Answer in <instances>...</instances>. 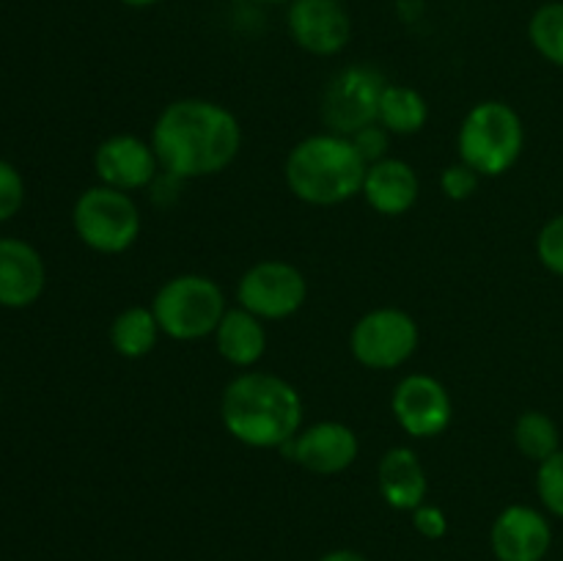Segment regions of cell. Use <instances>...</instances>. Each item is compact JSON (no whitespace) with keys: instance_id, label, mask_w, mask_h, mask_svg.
I'll use <instances>...</instances> for the list:
<instances>
[{"instance_id":"6da1fadb","label":"cell","mask_w":563,"mask_h":561,"mask_svg":"<svg viewBox=\"0 0 563 561\" xmlns=\"http://www.w3.org/2000/svg\"><path fill=\"white\" fill-rule=\"evenodd\" d=\"M159 168L174 179H203L229 168L242 148L240 119L212 99L165 105L152 127Z\"/></svg>"},{"instance_id":"7a4b0ae2","label":"cell","mask_w":563,"mask_h":561,"mask_svg":"<svg viewBox=\"0 0 563 561\" xmlns=\"http://www.w3.org/2000/svg\"><path fill=\"white\" fill-rule=\"evenodd\" d=\"M302 396L289 380L269 372H242L220 396L225 432L247 449H284L302 429Z\"/></svg>"},{"instance_id":"3957f363","label":"cell","mask_w":563,"mask_h":561,"mask_svg":"<svg viewBox=\"0 0 563 561\" xmlns=\"http://www.w3.org/2000/svg\"><path fill=\"white\" fill-rule=\"evenodd\" d=\"M368 163L352 138L335 132L302 138L286 157L284 179L295 198L311 207H335L361 196Z\"/></svg>"},{"instance_id":"277c9868","label":"cell","mask_w":563,"mask_h":561,"mask_svg":"<svg viewBox=\"0 0 563 561\" xmlns=\"http://www.w3.org/2000/svg\"><path fill=\"white\" fill-rule=\"evenodd\" d=\"M460 160L478 176H504L526 148V127L520 113L500 99H484L465 113L456 135Z\"/></svg>"},{"instance_id":"5b68a950","label":"cell","mask_w":563,"mask_h":561,"mask_svg":"<svg viewBox=\"0 0 563 561\" xmlns=\"http://www.w3.org/2000/svg\"><path fill=\"white\" fill-rule=\"evenodd\" d=\"M152 311L163 336L174 341H196L214 336L229 306L218 280L209 275L181 273L159 286Z\"/></svg>"},{"instance_id":"8992f818","label":"cell","mask_w":563,"mask_h":561,"mask_svg":"<svg viewBox=\"0 0 563 561\" xmlns=\"http://www.w3.org/2000/svg\"><path fill=\"white\" fill-rule=\"evenodd\" d=\"M71 223L82 245L97 253H124L141 237V209L130 193L108 185L88 187L71 209Z\"/></svg>"},{"instance_id":"52a82bcc","label":"cell","mask_w":563,"mask_h":561,"mask_svg":"<svg viewBox=\"0 0 563 561\" xmlns=\"http://www.w3.org/2000/svg\"><path fill=\"white\" fill-rule=\"evenodd\" d=\"M418 339V322L405 308L383 306L357 319L350 333V350L361 366L390 372L416 355Z\"/></svg>"},{"instance_id":"ba28073f","label":"cell","mask_w":563,"mask_h":561,"mask_svg":"<svg viewBox=\"0 0 563 561\" xmlns=\"http://www.w3.org/2000/svg\"><path fill=\"white\" fill-rule=\"evenodd\" d=\"M308 280L284 258H264L247 267L236 284V302L264 322L286 319L306 306Z\"/></svg>"},{"instance_id":"9c48e42d","label":"cell","mask_w":563,"mask_h":561,"mask_svg":"<svg viewBox=\"0 0 563 561\" xmlns=\"http://www.w3.org/2000/svg\"><path fill=\"white\" fill-rule=\"evenodd\" d=\"M385 80L372 66H346L328 82L322 97V119L335 135L352 138L377 121Z\"/></svg>"},{"instance_id":"30bf717a","label":"cell","mask_w":563,"mask_h":561,"mask_svg":"<svg viewBox=\"0 0 563 561\" xmlns=\"http://www.w3.org/2000/svg\"><path fill=\"white\" fill-rule=\"evenodd\" d=\"M390 410H394L396 424L410 438L418 440L443 435L449 429L451 416H454L449 388L438 377H432V374H407L396 385Z\"/></svg>"},{"instance_id":"8fae6325","label":"cell","mask_w":563,"mask_h":561,"mask_svg":"<svg viewBox=\"0 0 563 561\" xmlns=\"http://www.w3.org/2000/svg\"><path fill=\"white\" fill-rule=\"evenodd\" d=\"M289 460L306 468L317 476H339L346 468L355 465L361 454V440L355 429L341 421H317L311 427H302L295 440L284 446Z\"/></svg>"},{"instance_id":"7c38bea8","label":"cell","mask_w":563,"mask_h":561,"mask_svg":"<svg viewBox=\"0 0 563 561\" xmlns=\"http://www.w3.org/2000/svg\"><path fill=\"white\" fill-rule=\"evenodd\" d=\"M286 25L297 47L319 58L339 55L352 36V20L339 0H291Z\"/></svg>"},{"instance_id":"4fadbf2b","label":"cell","mask_w":563,"mask_h":561,"mask_svg":"<svg viewBox=\"0 0 563 561\" xmlns=\"http://www.w3.org/2000/svg\"><path fill=\"white\" fill-rule=\"evenodd\" d=\"M93 170H97L99 185H108L113 190L132 193L152 185L157 176L159 163L152 143L143 138L119 132V135L104 138L93 152Z\"/></svg>"},{"instance_id":"5bb4252c","label":"cell","mask_w":563,"mask_h":561,"mask_svg":"<svg viewBox=\"0 0 563 561\" xmlns=\"http://www.w3.org/2000/svg\"><path fill=\"white\" fill-rule=\"evenodd\" d=\"M489 544L498 561H544L553 548V526L544 512L511 504L495 517Z\"/></svg>"},{"instance_id":"9a60e30c","label":"cell","mask_w":563,"mask_h":561,"mask_svg":"<svg viewBox=\"0 0 563 561\" xmlns=\"http://www.w3.org/2000/svg\"><path fill=\"white\" fill-rule=\"evenodd\" d=\"M47 284L44 258L25 240H0V306L27 308L42 297Z\"/></svg>"},{"instance_id":"2e32d148","label":"cell","mask_w":563,"mask_h":561,"mask_svg":"<svg viewBox=\"0 0 563 561\" xmlns=\"http://www.w3.org/2000/svg\"><path fill=\"white\" fill-rule=\"evenodd\" d=\"M418 193H421V182H418L416 168L399 157H385L368 165L361 196L374 212L385 218H399L416 207Z\"/></svg>"},{"instance_id":"e0dca14e","label":"cell","mask_w":563,"mask_h":561,"mask_svg":"<svg viewBox=\"0 0 563 561\" xmlns=\"http://www.w3.org/2000/svg\"><path fill=\"white\" fill-rule=\"evenodd\" d=\"M379 495L396 512H412L427 501L429 479L421 460L410 446H394L379 457Z\"/></svg>"},{"instance_id":"ac0fdd59","label":"cell","mask_w":563,"mask_h":561,"mask_svg":"<svg viewBox=\"0 0 563 561\" xmlns=\"http://www.w3.org/2000/svg\"><path fill=\"white\" fill-rule=\"evenodd\" d=\"M214 346L220 358L236 369H253L267 352V330L264 319L245 311L242 306L229 308L214 330Z\"/></svg>"},{"instance_id":"d6986e66","label":"cell","mask_w":563,"mask_h":561,"mask_svg":"<svg viewBox=\"0 0 563 561\" xmlns=\"http://www.w3.org/2000/svg\"><path fill=\"white\" fill-rule=\"evenodd\" d=\"M429 105L421 91L401 82H388L379 97L377 124H383L390 135H416L427 127Z\"/></svg>"},{"instance_id":"ffe728a7","label":"cell","mask_w":563,"mask_h":561,"mask_svg":"<svg viewBox=\"0 0 563 561\" xmlns=\"http://www.w3.org/2000/svg\"><path fill=\"white\" fill-rule=\"evenodd\" d=\"M159 336H163V330H159L152 306L124 308V311L115 314L113 324H110V344L126 361L146 358L157 346Z\"/></svg>"},{"instance_id":"44dd1931","label":"cell","mask_w":563,"mask_h":561,"mask_svg":"<svg viewBox=\"0 0 563 561\" xmlns=\"http://www.w3.org/2000/svg\"><path fill=\"white\" fill-rule=\"evenodd\" d=\"M515 446L522 457L539 462H544L548 457H553L561 449V432L559 424L542 410H526L517 416L515 421Z\"/></svg>"},{"instance_id":"7402d4cb","label":"cell","mask_w":563,"mask_h":561,"mask_svg":"<svg viewBox=\"0 0 563 561\" xmlns=\"http://www.w3.org/2000/svg\"><path fill=\"white\" fill-rule=\"evenodd\" d=\"M528 38L544 61L563 69V0H553L533 11Z\"/></svg>"},{"instance_id":"603a6c76","label":"cell","mask_w":563,"mask_h":561,"mask_svg":"<svg viewBox=\"0 0 563 561\" xmlns=\"http://www.w3.org/2000/svg\"><path fill=\"white\" fill-rule=\"evenodd\" d=\"M537 493L544 509L563 520V449L555 451L537 471Z\"/></svg>"},{"instance_id":"cb8c5ba5","label":"cell","mask_w":563,"mask_h":561,"mask_svg":"<svg viewBox=\"0 0 563 561\" xmlns=\"http://www.w3.org/2000/svg\"><path fill=\"white\" fill-rule=\"evenodd\" d=\"M537 256L550 273L563 278V212L542 226L537 237Z\"/></svg>"},{"instance_id":"d4e9b609","label":"cell","mask_w":563,"mask_h":561,"mask_svg":"<svg viewBox=\"0 0 563 561\" xmlns=\"http://www.w3.org/2000/svg\"><path fill=\"white\" fill-rule=\"evenodd\" d=\"M25 201V182L11 163L0 160V223L14 218Z\"/></svg>"},{"instance_id":"484cf974","label":"cell","mask_w":563,"mask_h":561,"mask_svg":"<svg viewBox=\"0 0 563 561\" xmlns=\"http://www.w3.org/2000/svg\"><path fill=\"white\" fill-rule=\"evenodd\" d=\"M478 182H482V176H478L471 165L462 163V160L449 165V168L440 174V187H443V193L451 201H467V198L478 190Z\"/></svg>"},{"instance_id":"4316f807","label":"cell","mask_w":563,"mask_h":561,"mask_svg":"<svg viewBox=\"0 0 563 561\" xmlns=\"http://www.w3.org/2000/svg\"><path fill=\"white\" fill-rule=\"evenodd\" d=\"M388 138L390 132L385 130L383 124L374 121V124L363 127L361 132H355V135H352V143H355V148L361 152V157L372 165L388 157Z\"/></svg>"},{"instance_id":"83f0119b","label":"cell","mask_w":563,"mask_h":561,"mask_svg":"<svg viewBox=\"0 0 563 561\" xmlns=\"http://www.w3.org/2000/svg\"><path fill=\"white\" fill-rule=\"evenodd\" d=\"M410 515H412V526H416V531L421 534V537L443 539L445 531H449V517H445V512L440 509V506L427 504V501H423V504L418 506V509H412Z\"/></svg>"},{"instance_id":"f1b7e54d","label":"cell","mask_w":563,"mask_h":561,"mask_svg":"<svg viewBox=\"0 0 563 561\" xmlns=\"http://www.w3.org/2000/svg\"><path fill=\"white\" fill-rule=\"evenodd\" d=\"M319 561H368V559L363 553H357V550L339 548V550H330V553H324Z\"/></svg>"},{"instance_id":"f546056e","label":"cell","mask_w":563,"mask_h":561,"mask_svg":"<svg viewBox=\"0 0 563 561\" xmlns=\"http://www.w3.org/2000/svg\"><path fill=\"white\" fill-rule=\"evenodd\" d=\"M124 6H130V9H152V6L163 3V0H121Z\"/></svg>"},{"instance_id":"4dcf8cb0","label":"cell","mask_w":563,"mask_h":561,"mask_svg":"<svg viewBox=\"0 0 563 561\" xmlns=\"http://www.w3.org/2000/svg\"><path fill=\"white\" fill-rule=\"evenodd\" d=\"M256 3H267V6H280V3H291V0H256Z\"/></svg>"},{"instance_id":"1f68e13d","label":"cell","mask_w":563,"mask_h":561,"mask_svg":"<svg viewBox=\"0 0 563 561\" xmlns=\"http://www.w3.org/2000/svg\"><path fill=\"white\" fill-rule=\"evenodd\" d=\"M339 3H344V0H339Z\"/></svg>"}]
</instances>
